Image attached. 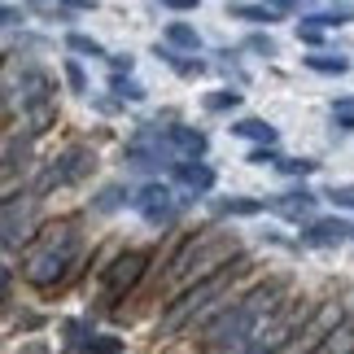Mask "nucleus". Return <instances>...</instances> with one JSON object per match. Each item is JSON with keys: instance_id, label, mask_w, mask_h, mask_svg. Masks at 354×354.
Returning <instances> with one entry per match:
<instances>
[{"instance_id": "obj_27", "label": "nucleus", "mask_w": 354, "mask_h": 354, "mask_svg": "<svg viewBox=\"0 0 354 354\" xmlns=\"http://www.w3.org/2000/svg\"><path fill=\"white\" fill-rule=\"evenodd\" d=\"M276 171H284V175H310L315 171V162H297V158H276Z\"/></svg>"}, {"instance_id": "obj_24", "label": "nucleus", "mask_w": 354, "mask_h": 354, "mask_svg": "<svg viewBox=\"0 0 354 354\" xmlns=\"http://www.w3.org/2000/svg\"><path fill=\"white\" fill-rule=\"evenodd\" d=\"M263 210V201H254V197H227L219 201V214H258Z\"/></svg>"}, {"instance_id": "obj_23", "label": "nucleus", "mask_w": 354, "mask_h": 354, "mask_svg": "<svg viewBox=\"0 0 354 354\" xmlns=\"http://www.w3.org/2000/svg\"><path fill=\"white\" fill-rule=\"evenodd\" d=\"M110 88L118 92V101H145V88L136 84V79H127V75H122V71H118V75L110 79Z\"/></svg>"}, {"instance_id": "obj_4", "label": "nucleus", "mask_w": 354, "mask_h": 354, "mask_svg": "<svg viewBox=\"0 0 354 354\" xmlns=\"http://www.w3.org/2000/svg\"><path fill=\"white\" fill-rule=\"evenodd\" d=\"M92 167H97V158H92V149H66L62 158H53L44 171H39L35 180V193H53V188H66V184H79L88 180Z\"/></svg>"}, {"instance_id": "obj_3", "label": "nucleus", "mask_w": 354, "mask_h": 354, "mask_svg": "<svg viewBox=\"0 0 354 354\" xmlns=\"http://www.w3.org/2000/svg\"><path fill=\"white\" fill-rule=\"evenodd\" d=\"M241 267H245V263H241ZM241 267L223 263V267H214L210 276H197L193 284H188V293H184L180 302H175V306L167 310V319H162V337L180 333L184 324H188V319H197V315H201V310H206L210 302H219V297H223V289H227V284H232V276H236Z\"/></svg>"}, {"instance_id": "obj_5", "label": "nucleus", "mask_w": 354, "mask_h": 354, "mask_svg": "<svg viewBox=\"0 0 354 354\" xmlns=\"http://www.w3.org/2000/svg\"><path fill=\"white\" fill-rule=\"evenodd\" d=\"M145 271H149V254L145 250H127V254H118L110 267H105V302L118 306L122 297H127L136 284L145 280Z\"/></svg>"}, {"instance_id": "obj_25", "label": "nucleus", "mask_w": 354, "mask_h": 354, "mask_svg": "<svg viewBox=\"0 0 354 354\" xmlns=\"http://www.w3.org/2000/svg\"><path fill=\"white\" fill-rule=\"evenodd\" d=\"M122 201H127V188H118V184H114V188H105V193L97 197V210H101V214H110V210L122 206Z\"/></svg>"}, {"instance_id": "obj_33", "label": "nucleus", "mask_w": 354, "mask_h": 354, "mask_svg": "<svg viewBox=\"0 0 354 354\" xmlns=\"http://www.w3.org/2000/svg\"><path fill=\"white\" fill-rule=\"evenodd\" d=\"M167 9H175V13H188V9H197V0H162Z\"/></svg>"}, {"instance_id": "obj_2", "label": "nucleus", "mask_w": 354, "mask_h": 354, "mask_svg": "<svg viewBox=\"0 0 354 354\" xmlns=\"http://www.w3.org/2000/svg\"><path fill=\"white\" fill-rule=\"evenodd\" d=\"M232 258H236V236L206 232L201 241L184 245V250L171 258V280H175V284H193L197 276H210L214 267L232 263Z\"/></svg>"}, {"instance_id": "obj_29", "label": "nucleus", "mask_w": 354, "mask_h": 354, "mask_svg": "<svg viewBox=\"0 0 354 354\" xmlns=\"http://www.w3.org/2000/svg\"><path fill=\"white\" fill-rule=\"evenodd\" d=\"M333 118H337V127L354 131V101H337V105H333Z\"/></svg>"}, {"instance_id": "obj_12", "label": "nucleus", "mask_w": 354, "mask_h": 354, "mask_svg": "<svg viewBox=\"0 0 354 354\" xmlns=\"http://www.w3.org/2000/svg\"><path fill=\"white\" fill-rule=\"evenodd\" d=\"M71 346H75V354H118L122 346H118V337H101V333H88L84 324H71Z\"/></svg>"}, {"instance_id": "obj_39", "label": "nucleus", "mask_w": 354, "mask_h": 354, "mask_svg": "<svg viewBox=\"0 0 354 354\" xmlns=\"http://www.w3.org/2000/svg\"><path fill=\"white\" fill-rule=\"evenodd\" d=\"M276 5H293V0H276Z\"/></svg>"}, {"instance_id": "obj_6", "label": "nucleus", "mask_w": 354, "mask_h": 354, "mask_svg": "<svg viewBox=\"0 0 354 354\" xmlns=\"http://www.w3.org/2000/svg\"><path fill=\"white\" fill-rule=\"evenodd\" d=\"M254 328H258L254 310L245 306V302H236L232 310H223V315H219V319L210 324L206 342H210V346H219V350H223V346H241V342H245V337H250Z\"/></svg>"}, {"instance_id": "obj_11", "label": "nucleus", "mask_w": 354, "mask_h": 354, "mask_svg": "<svg viewBox=\"0 0 354 354\" xmlns=\"http://www.w3.org/2000/svg\"><path fill=\"white\" fill-rule=\"evenodd\" d=\"M302 241L319 245V250H324V245H342V241H354V223H346V219H310Z\"/></svg>"}, {"instance_id": "obj_22", "label": "nucleus", "mask_w": 354, "mask_h": 354, "mask_svg": "<svg viewBox=\"0 0 354 354\" xmlns=\"http://www.w3.org/2000/svg\"><path fill=\"white\" fill-rule=\"evenodd\" d=\"M66 48H71V53H84V57H105V48L97 44V39H92V35H79V31L66 35Z\"/></svg>"}, {"instance_id": "obj_10", "label": "nucleus", "mask_w": 354, "mask_h": 354, "mask_svg": "<svg viewBox=\"0 0 354 354\" xmlns=\"http://www.w3.org/2000/svg\"><path fill=\"white\" fill-rule=\"evenodd\" d=\"M31 223H35L31 201H5V206H0V241L5 245H18Z\"/></svg>"}, {"instance_id": "obj_17", "label": "nucleus", "mask_w": 354, "mask_h": 354, "mask_svg": "<svg viewBox=\"0 0 354 354\" xmlns=\"http://www.w3.org/2000/svg\"><path fill=\"white\" fill-rule=\"evenodd\" d=\"M310 71H319V75H346L350 71V57H333V53H310V57H302Z\"/></svg>"}, {"instance_id": "obj_37", "label": "nucleus", "mask_w": 354, "mask_h": 354, "mask_svg": "<svg viewBox=\"0 0 354 354\" xmlns=\"http://www.w3.org/2000/svg\"><path fill=\"white\" fill-rule=\"evenodd\" d=\"M57 5H66V9H92V0H57Z\"/></svg>"}, {"instance_id": "obj_15", "label": "nucleus", "mask_w": 354, "mask_h": 354, "mask_svg": "<svg viewBox=\"0 0 354 354\" xmlns=\"http://www.w3.org/2000/svg\"><path fill=\"white\" fill-rule=\"evenodd\" d=\"M232 136H241V140H258V145H276V127H267L263 118H241V122H232Z\"/></svg>"}, {"instance_id": "obj_7", "label": "nucleus", "mask_w": 354, "mask_h": 354, "mask_svg": "<svg viewBox=\"0 0 354 354\" xmlns=\"http://www.w3.org/2000/svg\"><path fill=\"white\" fill-rule=\"evenodd\" d=\"M263 210L280 214V219H289V223H310V219H315V210H319V197L306 193V188H289V193L267 197Z\"/></svg>"}, {"instance_id": "obj_21", "label": "nucleus", "mask_w": 354, "mask_h": 354, "mask_svg": "<svg viewBox=\"0 0 354 354\" xmlns=\"http://www.w3.org/2000/svg\"><path fill=\"white\" fill-rule=\"evenodd\" d=\"M236 105H241V92H236V88H223V92H210V97H206V110H210V114L236 110Z\"/></svg>"}, {"instance_id": "obj_38", "label": "nucleus", "mask_w": 354, "mask_h": 354, "mask_svg": "<svg viewBox=\"0 0 354 354\" xmlns=\"http://www.w3.org/2000/svg\"><path fill=\"white\" fill-rule=\"evenodd\" d=\"M250 354H280V350H267V346H254Z\"/></svg>"}, {"instance_id": "obj_34", "label": "nucleus", "mask_w": 354, "mask_h": 354, "mask_svg": "<svg viewBox=\"0 0 354 354\" xmlns=\"http://www.w3.org/2000/svg\"><path fill=\"white\" fill-rule=\"evenodd\" d=\"M22 18V13L18 9H9V5H0V26H9V22H18Z\"/></svg>"}, {"instance_id": "obj_32", "label": "nucleus", "mask_w": 354, "mask_h": 354, "mask_svg": "<svg viewBox=\"0 0 354 354\" xmlns=\"http://www.w3.org/2000/svg\"><path fill=\"white\" fill-rule=\"evenodd\" d=\"M250 48H254V53H267V57L276 53V44H271V39H263V35H254V39H250Z\"/></svg>"}, {"instance_id": "obj_19", "label": "nucleus", "mask_w": 354, "mask_h": 354, "mask_svg": "<svg viewBox=\"0 0 354 354\" xmlns=\"http://www.w3.org/2000/svg\"><path fill=\"white\" fill-rule=\"evenodd\" d=\"M227 13L241 22H280V9H267V5H232Z\"/></svg>"}, {"instance_id": "obj_35", "label": "nucleus", "mask_w": 354, "mask_h": 354, "mask_svg": "<svg viewBox=\"0 0 354 354\" xmlns=\"http://www.w3.org/2000/svg\"><path fill=\"white\" fill-rule=\"evenodd\" d=\"M9 284H13V276H9V267H0V297L9 293Z\"/></svg>"}, {"instance_id": "obj_20", "label": "nucleus", "mask_w": 354, "mask_h": 354, "mask_svg": "<svg viewBox=\"0 0 354 354\" xmlns=\"http://www.w3.org/2000/svg\"><path fill=\"white\" fill-rule=\"evenodd\" d=\"M167 44H175V48H197L201 39H197V31L188 22H171L167 26Z\"/></svg>"}, {"instance_id": "obj_8", "label": "nucleus", "mask_w": 354, "mask_h": 354, "mask_svg": "<svg viewBox=\"0 0 354 354\" xmlns=\"http://www.w3.org/2000/svg\"><path fill=\"white\" fill-rule=\"evenodd\" d=\"M53 92V79L48 71H39V66H26V71L13 79V110H35V105H44Z\"/></svg>"}, {"instance_id": "obj_26", "label": "nucleus", "mask_w": 354, "mask_h": 354, "mask_svg": "<svg viewBox=\"0 0 354 354\" xmlns=\"http://www.w3.org/2000/svg\"><path fill=\"white\" fill-rule=\"evenodd\" d=\"M297 39H302V44H310V48H319L324 44V26H315V22H297Z\"/></svg>"}, {"instance_id": "obj_16", "label": "nucleus", "mask_w": 354, "mask_h": 354, "mask_svg": "<svg viewBox=\"0 0 354 354\" xmlns=\"http://www.w3.org/2000/svg\"><path fill=\"white\" fill-rule=\"evenodd\" d=\"M319 346H324V354H354V328L350 324H337Z\"/></svg>"}, {"instance_id": "obj_36", "label": "nucleus", "mask_w": 354, "mask_h": 354, "mask_svg": "<svg viewBox=\"0 0 354 354\" xmlns=\"http://www.w3.org/2000/svg\"><path fill=\"white\" fill-rule=\"evenodd\" d=\"M110 66H114V75L118 71H131V57H110Z\"/></svg>"}, {"instance_id": "obj_14", "label": "nucleus", "mask_w": 354, "mask_h": 354, "mask_svg": "<svg viewBox=\"0 0 354 354\" xmlns=\"http://www.w3.org/2000/svg\"><path fill=\"white\" fill-rule=\"evenodd\" d=\"M175 180H180L188 193H210L214 171L206 167V162H197V158H184V162H175Z\"/></svg>"}, {"instance_id": "obj_1", "label": "nucleus", "mask_w": 354, "mask_h": 354, "mask_svg": "<svg viewBox=\"0 0 354 354\" xmlns=\"http://www.w3.org/2000/svg\"><path fill=\"white\" fill-rule=\"evenodd\" d=\"M79 245H84V236H79L75 223H48L44 232L35 236V245L26 250L22 258V276L35 284V289H53L66 271L75 267L79 258Z\"/></svg>"}, {"instance_id": "obj_31", "label": "nucleus", "mask_w": 354, "mask_h": 354, "mask_svg": "<svg viewBox=\"0 0 354 354\" xmlns=\"http://www.w3.org/2000/svg\"><path fill=\"white\" fill-rule=\"evenodd\" d=\"M276 149H271V145H258V149H250V162H254V167H276Z\"/></svg>"}, {"instance_id": "obj_28", "label": "nucleus", "mask_w": 354, "mask_h": 354, "mask_svg": "<svg viewBox=\"0 0 354 354\" xmlns=\"http://www.w3.org/2000/svg\"><path fill=\"white\" fill-rule=\"evenodd\" d=\"M324 197H333L337 206H346V210H354V184H333Z\"/></svg>"}, {"instance_id": "obj_18", "label": "nucleus", "mask_w": 354, "mask_h": 354, "mask_svg": "<svg viewBox=\"0 0 354 354\" xmlns=\"http://www.w3.org/2000/svg\"><path fill=\"white\" fill-rule=\"evenodd\" d=\"M158 57L167 62V66H175V71H180L184 79H197L201 71H206V62H197V57H180V53H171V48H162V44H158Z\"/></svg>"}, {"instance_id": "obj_9", "label": "nucleus", "mask_w": 354, "mask_h": 354, "mask_svg": "<svg viewBox=\"0 0 354 354\" xmlns=\"http://www.w3.org/2000/svg\"><path fill=\"white\" fill-rule=\"evenodd\" d=\"M136 206H140V214L153 227H162V223H171L175 214H180V206L171 201V188L167 184H145L140 188V197H136Z\"/></svg>"}, {"instance_id": "obj_30", "label": "nucleus", "mask_w": 354, "mask_h": 354, "mask_svg": "<svg viewBox=\"0 0 354 354\" xmlns=\"http://www.w3.org/2000/svg\"><path fill=\"white\" fill-rule=\"evenodd\" d=\"M66 84H71L75 92H88V75H84L79 62H66Z\"/></svg>"}, {"instance_id": "obj_13", "label": "nucleus", "mask_w": 354, "mask_h": 354, "mask_svg": "<svg viewBox=\"0 0 354 354\" xmlns=\"http://www.w3.org/2000/svg\"><path fill=\"white\" fill-rule=\"evenodd\" d=\"M206 145H210L206 131H197V127H167V149L180 158H201Z\"/></svg>"}]
</instances>
